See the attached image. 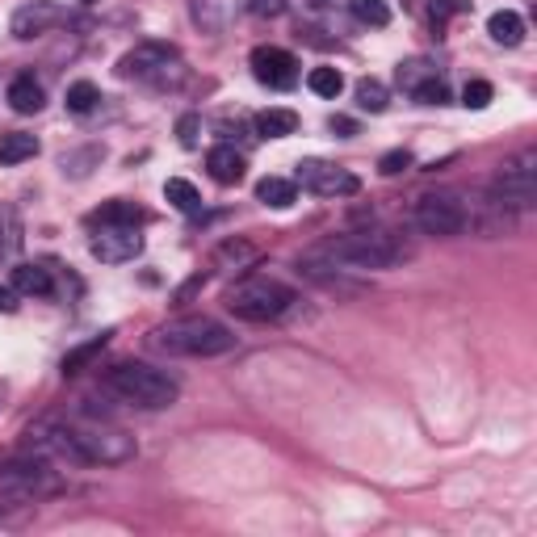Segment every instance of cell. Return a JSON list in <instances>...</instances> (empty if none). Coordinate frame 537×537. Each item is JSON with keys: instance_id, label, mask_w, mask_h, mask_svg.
<instances>
[{"instance_id": "34", "label": "cell", "mask_w": 537, "mask_h": 537, "mask_svg": "<svg viewBox=\"0 0 537 537\" xmlns=\"http://www.w3.org/2000/svg\"><path fill=\"white\" fill-rule=\"evenodd\" d=\"M198 118H193V114H185L181 122H177V139H181V147H198Z\"/></svg>"}, {"instance_id": "16", "label": "cell", "mask_w": 537, "mask_h": 537, "mask_svg": "<svg viewBox=\"0 0 537 537\" xmlns=\"http://www.w3.org/2000/svg\"><path fill=\"white\" fill-rule=\"evenodd\" d=\"M13 290L26 298H47L51 294V269L42 265H13Z\"/></svg>"}, {"instance_id": "32", "label": "cell", "mask_w": 537, "mask_h": 537, "mask_svg": "<svg viewBox=\"0 0 537 537\" xmlns=\"http://www.w3.org/2000/svg\"><path fill=\"white\" fill-rule=\"evenodd\" d=\"M416 97H420L424 105H445V101H449V89H445V80H441V76H433L428 84H420Z\"/></svg>"}, {"instance_id": "8", "label": "cell", "mask_w": 537, "mask_h": 537, "mask_svg": "<svg viewBox=\"0 0 537 537\" xmlns=\"http://www.w3.org/2000/svg\"><path fill=\"white\" fill-rule=\"evenodd\" d=\"M416 227L424 235H462L466 231V206L454 193H424L416 202Z\"/></svg>"}, {"instance_id": "15", "label": "cell", "mask_w": 537, "mask_h": 537, "mask_svg": "<svg viewBox=\"0 0 537 537\" xmlns=\"http://www.w3.org/2000/svg\"><path fill=\"white\" fill-rule=\"evenodd\" d=\"M487 34L496 38L500 47H521V42H525V21H521V13L500 9V13H491V21H487Z\"/></svg>"}, {"instance_id": "7", "label": "cell", "mask_w": 537, "mask_h": 537, "mask_svg": "<svg viewBox=\"0 0 537 537\" xmlns=\"http://www.w3.org/2000/svg\"><path fill=\"white\" fill-rule=\"evenodd\" d=\"M59 491V475L51 470V462L34 454V458H17L9 466H0V496L9 500H42Z\"/></svg>"}, {"instance_id": "28", "label": "cell", "mask_w": 537, "mask_h": 537, "mask_svg": "<svg viewBox=\"0 0 537 537\" xmlns=\"http://www.w3.org/2000/svg\"><path fill=\"white\" fill-rule=\"evenodd\" d=\"M307 89H311L315 97H340V89H345V76H340L336 68H311Z\"/></svg>"}, {"instance_id": "23", "label": "cell", "mask_w": 537, "mask_h": 537, "mask_svg": "<svg viewBox=\"0 0 537 537\" xmlns=\"http://www.w3.org/2000/svg\"><path fill=\"white\" fill-rule=\"evenodd\" d=\"M97 223H118V227H139V223H143V210H139L135 202H122V198H114V202H105V206L97 210Z\"/></svg>"}, {"instance_id": "26", "label": "cell", "mask_w": 537, "mask_h": 537, "mask_svg": "<svg viewBox=\"0 0 537 537\" xmlns=\"http://www.w3.org/2000/svg\"><path fill=\"white\" fill-rule=\"evenodd\" d=\"M97 101H101V89H97L93 80H76L72 89H68V110L72 114H93Z\"/></svg>"}, {"instance_id": "30", "label": "cell", "mask_w": 537, "mask_h": 537, "mask_svg": "<svg viewBox=\"0 0 537 537\" xmlns=\"http://www.w3.org/2000/svg\"><path fill=\"white\" fill-rule=\"evenodd\" d=\"M491 97H496V89H491L487 80H470L466 89H462V105H466V110H487Z\"/></svg>"}, {"instance_id": "19", "label": "cell", "mask_w": 537, "mask_h": 537, "mask_svg": "<svg viewBox=\"0 0 537 537\" xmlns=\"http://www.w3.org/2000/svg\"><path fill=\"white\" fill-rule=\"evenodd\" d=\"M256 198H261L265 206H273V210H286L298 198V185L286 181V177H261L256 181Z\"/></svg>"}, {"instance_id": "6", "label": "cell", "mask_w": 537, "mask_h": 537, "mask_svg": "<svg viewBox=\"0 0 537 537\" xmlns=\"http://www.w3.org/2000/svg\"><path fill=\"white\" fill-rule=\"evenodd\" d=\"M491 202L500 210H529L537 202V152H521L491 177Z\"/></svg>"}, {"instance_id": "27", "label": "cell", "mask_w": 537, "mask_h": 537, "mask_svg": "<svg viewBox=\"0 0 537 537\" xmlns=\"http://www.w3.org/2000/svg\"><path fill=\"white\" fill-rule=\"evenodd\" d=\"M433 76H437V68H433L428 59H407V63H399V84H403L407 93H416L420 84H428Z\"/></svg>"}, {"instance_id": "12", "label": "cell", "mask_w": 537, "mask_h": 537, "mask_svg": "<svg viewBox=\"0 0 537 537\" xmlns=\"http://www.w3.org/2000/svg\"><path fill=\"white\" fill-rule=\"evenodd\" d=\"M252 76L269 89H294L298 84V59L282 47H256L252 51Z\"/></svg>"}, {"instance_id": "11", "label": "cell", "mask_w": 537, "mask_h": 537, "mask_svg": "<svg viewBox=\"0 0 537 537\" xmlns=\"http://www.w3.org/2000/svg\"><path fill=\"white\" fill-rule=\"evenodd\" d=\"M143 252V235L139 227H118V223H101V231L93 235V256L101 265H126Z\"/></svg>"}, {"instance_id": "24", "label": "cell", "mask_w": 537, "mask_h": 537, "mask_svg": "<svg viewBox=\"0 0 537 537\" xmlns=\"http://www.w3.org/2000/svg\"><path fill=\"white\" fill-rule=\"evenodd\" d=\"M105 345H110V332H101V336H93V340H84V345H76L68 357H63V374H80L84 365H89Z\"/></svg>"}, {"instance_id": "20", "label": "cell", "mask_w": 537, "mask_h": 537, "mask_svg": "<svg viewBox=\"0 0 537 537\" xmlns=\"http://www.w3.org/2000/svg\"><path fill=\"white\" fill-rule=\"evenodd\" d=\"M298 131V114L294 110H265L256 114V135L261 139H286Z\"/></svg>"}, {"instance_id": "9", "label": "cell", "mask_w": 537, "mask_h": 537, "mask_svg": "<svg viewBox=\"0 0 537 537\" xmlns=\"http://www.w3.org/2000/svg\"><path fill=\"white\" fill-rule=\"evenodd\" d=\"M177 68V51L168 42H139L135 51H126L118 59V76L126 80H168V72Z\"/></svg>"}, {"instance_id": "36", "label": "cell", "mask_w": 537, "mask_h": 537, "mask_svg": "<svg viewBox=\"0 0 537 537\" xmlns=\"http://www.w3.org/2000/svg\"><path fill=\"white\" fill-rule=\"evenodd\" d=\"M328 126H332V131H336L340 139H353V135H357V122H353V118H332Z\"/></svg>"}, {"instance_id": "13", "label": "cell", "mask_w": 537, "mask_h": 537, "mask_svg": "<svg viewBox=\"0 0 537 537\" xmlns=\"http://www.w3.org/2000/svg\"><path fill=\"white\" fill-rule=\"evenodd\" d=\"M63 21V9L55 5V0H26L17 13H13V38H38V34H47L55 30Z\"/></svg>"}, {"instance_id": "5", "label": "cell", "mask_w": 537, "mask_h": 537, "mask_svg": "<svg viewBox=\"0 0 537 537\" xmlns=\"http://www.w3.org/2000/svg\"><path fill=\"white\" fill-rule=\"evenodd\" d=\"M72 437L80 445L84 466H122L135 458V437L122 433L114 424H101V420L72 424Z\"/></svg>"}, {"instance_id": "25", "label": "cell", "mask_w": 537, "mask_h": 537, "mask_svg": "<svg viewBox=\"0 0 537 537\" xmlns=\"http://www.w3.org/2000/svg\"><path fill=\"white\" fill-rule=\"evenodd\" d=\"M357 105H361V110H370V114H382L386 105H391V93H386L382 80L365 76V80H357Z\"/></svg>"}, {"instance_id": "17", "label": "cell", "mask_w": 537, "mask_h": 537, "mask_svg": "<svg viewBox=\"0 0 537 537\" xmlns=\"http://www.w3.org/2000/svg\"><path fill=\"white\" fill-rule=\"evenodd\" d=\"M42 101H47V93H42V84L34 76H17L9 84V105H13L17 114H38Z\"/></svg>"}, {"instance_id": "35", "label": "cell", "mask_w": 537, "mask_h": 537, "mask_svg": "<svg viewBox=\"0 0 537 537\" xmlns=\"http://www.w3.org/2000/svg\"><path fill=\"white\" fill-rule=\"evenodd\" d=\"M462 5H458V0H433V9H428V13H433V21H437V26H441V21L449 17V13H458Z\"/></svg>"}, {"instance_id": "2", "label": "cell", "mask_w": 537, "mask_h": 537, "mask_svg": "<svg viewBox=\"0 0 537 537\" xmlns=\"http://www.w3.org/2000/svg\"><path fill=\"white\" fill-rule=\"evenodd\" d=\"M101 382L110 395H118L131 407H143V412H164V407H173L181 399V382L143 361H118L114 370H105Z\"/></svg>"}, {"instance_id": "10", "label": "cell", "mask_w": 537, "mask_h": 537, "mask_svg": "<svg viewBox=\"0 0 537 537\" xmlns=\"http://www.w3.org/2000/svg\"><path fill=\"white\" fill-rule=\"evenodd\" d=\"M298 181H303L311 193H319V198H353V193L361 189V181L349 173V168L319 164V160L298 164Z\"/></svg>"}, {"instance_id": "38", "label": "cell", "mask_w": 537, "mask_h": 537, "mask_svg": "<svg viewBox=\"0 0 537 537\" xmlns=\"http://www.w3.org/2000/svg\"><path fill=\"white\" fill-rule=\"evenodd\" d=\"M80 5H97V0H80Z\"/></svg>"}, {"instance_id": "22", "label": "cell", "mask_w": 537, "mask_h": 537, "mask_svg": "<svg viewBox=\"0 0 537 537\" xmlns=\"http://www.w3.org/2000/svg\"><path fill=\"white\" fill-rule=\"evenodd\" d=\"M164 198L173 202L181 214H198V210H202V193L193 189L185 177H173V181H168V185H164Z\"/></svg>"}, {"instance_id": "31", "label": "cell", "mask_w": 537, "mask_h": 537, "mask_svg": "<svg viewBox=\"0 0 537 537\" xmlns=\"http://www.w3.org/2000/svg\"><path fill=\"white\" fill-rule=\"evenodd\" d=\"M403 168H412V152H407V147H395V152H386V156L378 160V173H382V177H399Z\"/></svg>"}, {"instance_id": "4", "label": "cell", "mask_w": 537, "mask_h": 537, "mask_svg": "<svg viewBox=\"0 0 537 537\" xmlns=\"http://www.w3.org/2000/svg\"><path fill=\"white\" fill-rule=\"evenodd\" d=\"M294 307V290L277 277H244L227 290V311H235L248 324H269V319H282Z\"/></svg>"}, {"instance_id": "1", "label": "cell", "mask_w": 537, "mask_h": 537, "mask_svg": "<svg viewBox=\"0 0 537 537\" xmlns=\"http://www.w3.org/2000/svg\"><path fill=\"white\" fill-rule=\"evenodd\" d=\"M311 256L345 273H365V269H391L395 261H403V244L386 231H349L324 240Z\"/></svg>"}, {"instance_id": "21", "label": "cell", "mask_w": 537, "mask_h": 537, "mask_svg": "<svg viewBox=\"0 0 537 537\" xmlns=\"http://www.w3.org/2000/svg\"><path fill=\"white\" fill-rule=\"evenodd\" d=\"M34 156H38L34 135H21V131L0 135V164H21V160H34Z\"/></svg>"}, {"instance_id": "3", "label": "cell", "mask_w": 537, "mask_h": 537, "mask_svg": "<svg viewBox=\"0 0 537 537\" xmlns=\"http://www.w3.org/2000/svg\"><path fill=\"white\" fill-rule=\"evenodd\" d=\"M152 345L168 357H223L235 349V332L210 315H189L173 319L152 332Z\"/></svg>"}, {"instance_id": "33", "label": "cell", "mask_w": 537, "mask_h": 537, "mask_svg": "<svg viewBox=\"0 0 537 537\" xmlns=\"http://www.w3.org/2000/svg\"><path fill=\"white\" fill-rule=\"evenodd\" d=\"M286 9H290V0H248L252 17H282Z\"/></svg>"}, {"instance_id": "37", "label": "cell", "mask_w": 537, "mask_h": 537, "mask_svg": "<svg viewBox=\"0 0 537 537\" xmlns=\"http://www.w3.org/2000/svg\"><path fill=\"white\" fill-rule=\"evenodd\" d=\"M13 311H17V290L0 286V315H13Z\"/></svg>"}, {"instance_id": "14", "label": "cell", "mask_w": 537, "mask_h": 537, "mask_svg": "<svg viewBox=\"0 0 537 537\" xmlns=\"http://www.w3.org/2000/svg\"><path fill=\"white\" fill-rule=\"evenodd\" d=\"M206 168H210V177L219 185H240L248 164H244V156L235 152V147L219 143V147H210V152H206Z\"/></svg>"}, {"instance_id": "29", "label": "cell", "mask_w": 537, "mask_h": 537, "mask_svg": "<svg viewBox=\"0 0 537 537\" xmlns=\"http://www.w3.org/2000/svg\"><path fill=\"white\" fill-rule=\"evenodd\" d=\"M353 17L361 21V26H386L391 21V9H386V0H353Z\"/></svg>"}, {"instance_id": "18", "label": "cell", "mask_w": 537, "mask_h": 537, "mask_svg": "<svg viewBox=\"0 0 537 537\" xmlns=\"http://www.w3.org/2000/svg\"><path fill=\"white\" fill-rule=\"evenodd\" d=\"M21 244H26V231L13 206H0V261H17Z\"/></svg>"}]
</instances>
